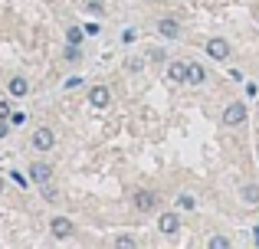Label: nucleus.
I'll list each match as a JSON object with an SVG mask.
<instances>
[{"mask_svg":"<svg viewBox=\"0 0 259 249\" xmlns=\"http://www.w3.org/2000/svg\"><path fill=\"white\" fill-rule=\"evenodd\" d=\"M243 122H246V105H243V102H230L227 112H223V125L236 128V125H243Z\"/></svg>","mask_w":259,"mask_h":249,"instance_id":"obj_1","label":"nucleus"},{"mask_svg":"<svg viewBox=\"0 0 259 249\" xmlns=\"http://www.w3.org/2000/svg\"><path fill=\"white\" fill-rule=\"evenodd\" d=\"M230 53H233V49H230V43L223 36H213L207 43V56L210 59H230Z\"/></svg>","mask_w":259,"mask_h":249,"instance_id":"obj_2","label":"nucleus"},{"mask_svg":"<svg viewBox=\"0 0 259 249\" xmlns=\"http://www.w3.org/2000/svg\"><path fill=\"white\" fill-rule=\"evenodd\" d=\"M53 144H56V134H53L50 128H36V131H33V147H36V151H50Z\"/></svg>","mask_w":259,"mask_h":249,"instance_id":"obj_3","label":"nucleus"},{"mask_svg":"<svg viewBox=\"0 0 259 249\" xmlns=\"http://www.w3.org/2000/svg\"><path fill=\"white\" fill-rule=\"evenodd\" d=\"M30 180H33V184H50V180H53V167L43 164V161L30 164Z\"/></svg>","mask_w":259,"mask_h":249,"instance_id":"obj_4","label":"nucleus"},{"mask_svg":"<svg viewBox=\"0 0 259 249\" xmlns=\"http://www.w3.org/2000/svg\"><path fill=\"white\" fill-rule=\"evenodd\" d=\"M135 207H138L141 213H151L154 207H158V197H154L151 190H138L135 193Z\"/></svg>","mask_w":259,"mask_h":249,"instance_id":"obj_5","label":"nucleus"},{"mask_svg":"<svg viewBox=\"0 0 259 249\" xmlns=\"http://www.w3.org/2000/svg\"><path fill=\"white\" fill-rule=\"evenodd\" d=\"M50 230H53V236H56V239H66V236H72V220H66V217H53Z\"/></svg>","mask_w":259,"mask_h":249,"instance_id":"obj_6","label":"nucleus"},{"mask_svg":"<svg viewBox=\"0 0 259 249\" xmlns=\"http://www.w3.org/2000/svg\"><path fill=\"white\" fill-rule=\"evenodd\" d=\"M158 230H161V233H167V236H174V233L181 230V220H177V213H161Z\"/></svg>","mask_w":259,"mask_h":249,"instance_id":"obj_7","label":"nucleus"},{"mask_svg":"<svg viewBox=\"0 0 259 249\" xmlns=\"http://www.w3.org/2000/svg\"><path fill=\"white\" fill-rule=\"evenodd\" d=\"M89 102H92V105H95V109H105V105H108V102H112V92H108V89H105V85H95V89H92V92H89Z\"/></svg>","mask_w":259,"mask_h":249,"instance_id":"obj_8","label":"nucleus"},{"mask_svg":"<svg viewBox=\"0 0 259 249\" xmlns=\"http://www.w3.org/2000/svg\"><path fill=\"white\" fill-rule=\"evenodd\" d=\"M158 33L167 36V39H177V36H181V26H177V20L164 17V20H158Z\"/></svg>","mask_w":259,"mask_h":249,"instance_id":"obj_9","label":"nucleus"},{"mask_svg":"<svg viewBox=\"0 0 259 249\" xmlns=\"http://www.w3.org/2000/svg\"><path fill=\"white\" fill-rule=\"evenodd\" d=\"M203 79H207L203 66H200V63H187V82H190V85H200Z\"/></svg>","mask_w":259,"mask_h":249,"instance_id":"obj_10","label":"nucleus"},{"mask_svg":"<svg viewBox=\"0 0 259 249\" xmlns=\"http://www.w3.org/2000/svg\"><path fill=\"white\" fill-rule=\"evenodd\" d=\"M26 92H30V82H26L23 76H13V79H10V95L20 98V95H26Z\"/></svg>","mask_w":259,"mask_h":249,"instance_id":"obj_11","label":"nucleus"},{"mask_svg":"<svg viewBox=\"0 0 259 249\" xmlns=\"http://www.w3.org/2000/svg\"><path fill=\"white\" fill-rule=\"evenodd\" d=\"M167 76H171L174 82H184V79H187V63H171V69H167Z\"/></svg>","mask_w":259,"mask_h":249,"instance_id":"obj_12","label":"nucleus"},{"mask_svg":"<svg viewBox=\"0 0 259 249\" xmlns=\"http://www.w3.org/2000/svg\"><path fill=\"white\" fill-rule=\"evenodd\" d=\"M240 197L246 200V204H256V200H259V187H256V184H246V187L240 190Z\"/></svg>","mask_w":259,"mask_h":249,"instance_id":"obj_13","label":"nucleus"},{"mask_svg":"<svg viewBox=\"0 0 259 249\" xmlns=\"http://www.w3.org/2000/svg\"><path fill=\"white\" fill-rule=\"evenodd\" d=\"M79 56H82L79 43H66V59H69V63H79Z\"/></svg>","mask_w":259,"mask_h":249,"instance_id":"obj_14","label":"nucleus"},{"mask_svg":"<svg viewBox=\"0 0 259 249\" xmlns=\"http://www.w3.org/2000/svg\"><path fill=\"white\" fill-rule=\"evenodd\" d=\"M66 39H69V43H82V30H79V26H69V30H66Z\"/></svg>","mask_w":259,"mask_h":249,"instance_id":"obj_15","label":"nucleus"},{"mask_svg":"<svg viewBox=\"0 0 259 249\" xmlns=\"http://www.w3.org/2000/svg\"><path fill=\"white\" fill-rule=\"evenodd\" d=\"M177 207H181V210H194V197H190V193H181V197H177Z\"/></svg>","mask_w":259,"mask_h":249,"instance_id":"obj_16","label":"nucleus"},{"mask_svg":"<svg viewBox=\"0 0 259 249\" xmlns=\"http://www.w3.org/2000/svg\"><path fill=\"white\" fill-rule=\"evenodd\" d=\"M230 239L227 236H210V249H227Z\"/></svg>","mask_w":259,"mask_h":249,"instance_id":"obj_17","label":"nucleus"},{"mask_svg":"<svg viewBox=\"0 0 259 249\" xmlns=\"http://www.w3.org/2000/svg\"><path fill=\"white\" fill-rule=\"evenodd\" d=\"M115 246H135V239L132 236H118V239H115Z\"/></svg>","mask_w":259,"mask_h":249,"instance_id":"obj_18","label":"nucleus"},{"mask_svg":"<svg viewBox=\"0 0 259 249\" xmlns=\"http://www.w3.org/2000/svg\"><path fill=\"white\" fill-rule=\"evenodd\" d=\"M4 134H7V125H4V122H0V138H4Z\"/></svg>","mask_w":259,"mask_h":249,"instance_id":"obj_19","label":"nucleus"},{"mask_svg":"<svg viewBox=\"0 0 259 249\" xmlns=\"http://www.w3.org/2000/svg\"><path fill=\"white\" fill-rule=\"evenodd\" d=\"M253 239H256V243H259V226H256V230H253Z\"/></svg>","mask_w":259,"mask_h":249,"instance_id":"obj_20","label":"nucleus"}]
</instances>
